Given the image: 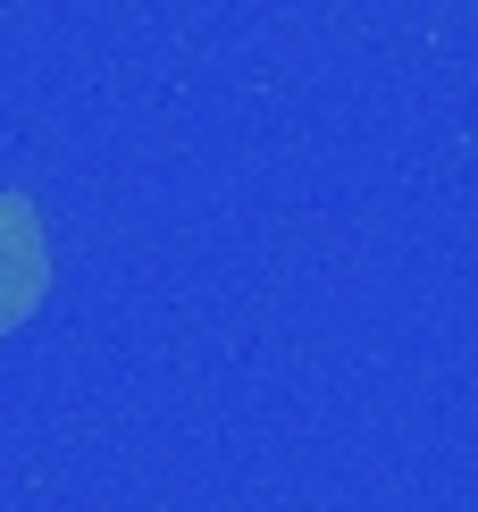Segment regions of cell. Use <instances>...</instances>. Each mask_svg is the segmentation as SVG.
<instances>
[{"instance_id":"obj_1","label":"cell","mask_w":478,"mask_h":512,"mask_svg":"<svg viewBox=\"0 0 478 512\" xmlns=\"http://www.w3.org/2000/svg\"><path fill=\"white\" fill-rule=\"evenodd\" d=\"M42 303H51V227L17 185H0V336L26 328Z\"/></svg>"}]
</instances>
